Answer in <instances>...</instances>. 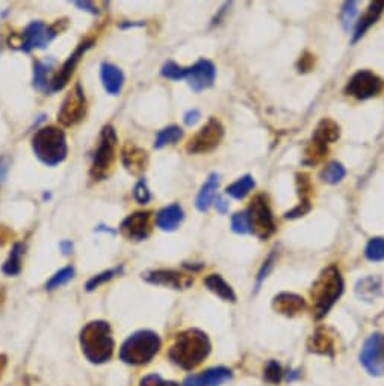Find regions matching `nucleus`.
Here are the masks:
<instances>
[{
	"mask_svg": "<svg viewBox=\"0 0 384 386\" xmlns=\"http://www.w3.org/2000/svg\"><path fill=\"white\" fill-rule=\"evenodd\" d=\"M209 353L210 341L208 335L199 329H190L177 335L168 356L180 368L194 369L208 358Z\"/></svg>",
	"mask_w": 384,
	"mask_h": 386,
	"instance_id": "obj_1",
	"label": "nucleus"
},
{
	"mask_svg": "<svg viewBox=\"0 0 384 386\" xmlns=\"http://www.w3.org/2000/svg\"><path fill=\"white\" fill-rule=\"evenodd\" d=\"M81 349L91 364H105L111 360L115 341L112 329L106 321H91L82 329L79 336Z\"/></svg>",
	"mask_w": 384,
	"mask_h": 386,
	"instance_id": "obj_2",
	"label": "nucleus"
},
{
	"mask_svg": "<svg viewBox=\"0 0 384 386\" xmlns=\"http://www.w3.org/2000/svg\"><path fill=\"white\" fill-rule=\"evenodd\" d=\"M343 292L341 272L334 265L325 268L312 288V305L315 318H323Z\"/></svg>",
	"mask_w": 384,
	"mask_h": 386,
	"instance_id": "obj_3",
	"label": "nucleus"
},
{
	"mask_svg": "<svg viewBox=\"0 0 384 386\" xmlns=\"http://www.w3.org/2000/svg\"><path fill=\"white\" fill-rule=\"evenodd\" d=\"M162 345L159 335L152 330H138L123 343L120 349V359L128 365L148 364Z\"/></svg>",
	"mask_w": 384,
	"mask_h": 386,
	"instance_id": "obj_4",
	"label": "nucleus"
},
{
	"mask_svg": "<svg viewBox=\"0 0 384 386\" xmlns=\"http://www.w3.org/2000/svg\"><path fill=\"white\" fill-rule=\"evenodd\" d=\"M32 150L46 165L54 167L61 164L62 161H65L68 153L64 130L54 126L40 129L32 138Z\"/></svg>",
	"mask_w": 384,
	"mask_h": 386,
	"instance_id": "obj_5",
	"label": "nucleus"
},
{
	"mask_svg": "<svg viewBox=\"0 0 384 386\" xmlns=\"http://www.w3.org/2000/svg\"><path fill=\"white\" fill-rule=\"evenodd\" d=\"M117 149V134L112 126H105L101 129L100 140L96 152L92 156V164L90 174L94 181H103L111 173L115 162Z\"/></svg>",
	"mask_w": 384,
	"mask_h": 386,
	"instance_id": "obj_6",
	"label": "nucleus"
},
{
	"mask_svg": "<svg viewBox=\"0 0 384 386\" xmlns=\"http://www.w3.org/2000/svg\"><path fill=\"white\" fill-rule=\"evenodd\" d=\"M247 215L250 221V230H252L256 236L261 239H266L276 232V223H274L268 202H266L263 196H257L253 199Z\"/></svg>",
	"mask_w": 384,
	"mask_h": 386,
	"instance_id": "obj_7",
	"label": "nucleus"
},
{
	"mask_svg": "<svg viewBox=\"0 0 384 386\" xmlns=\"http://www.w3.org/2000/svg\"><path fill=\"white\" fill-rule=\"evenodd\" d=\"M224 136V128L216 119H210L203 126L199 134H195L186 145V150L190 153H208L216 149Z\"/></svg>",
	"mask_w": 384,
	"mask_h": 386,
	"instance_id": "obj_8",
	"label": "nucleus"
},
{
	"mask_svg": "<svg viewBox=\"0 0 384 386\" xmlns=\"http://www.w3.org/2000/svg\"><path fill=\"white\" fill-rule=\"evenodd\" d=\"M86 99L81 83H76L74 88L68 92L61 110L58 112V121L64 126H73L85 117Z\"/></svg>",
	"mask_w": 384,
	"mask_h": 386,
	"instance_id": "obj_9",
	"label": "nucleus"
},
{
	"mask_svg": "<svg viewBox=\"0 0 384 386\" xmlns=\"http://www.w3.org/2000/svg\"><path fill=\"white\" fill-rule=\"evenodd\" d=\"M58 25L47 26L43 21H34L21 34L20 49L23 52H30L34 49H44L54 37L58 35Z\"/></svg>",
	"mask_w": 384,
	"mask_h": 386,
	"instance_id": "obj_10",
	"label": "nucleus"
},
{
	"mask_svg": "<svg viewBox=\"0 0 384 386\" xmlns=\"http://www.w3.org/2000/svg\"><path fill=\"white\" fill-rule=\"evenodd\" d=\"M360 362L370 374H384V335L375 334L367 338L360 353Z\"/></svg>",
	"mask_w": 384,
	"mask_h": 386,
	"instance_id": "obj_11",
	"label": "nucleus"
},
{
	"mask_svg": "<svg viewBox=\"0 0 384 386\" xmlns=\"http://www.w3.org/2000/svg\"><path fill=\"white\" fill-rule=\"evenodd\" d=\"M383 88L384 82L377 74L367 70H362L351 77V81L347 85V92L352 97L365 100L380 94Z\"/></svg>",
	"mask_w": 384,
	"mask_h": 386,
	"instance_id": "obj_12",
	"label": "nucleus"
},
{
	"mask_svg": "<svg viewBox=\"0 0 384 386\" xmlns=\"http://www.w3.org/2000/svg\"><path fill=\"white\" fill-rule=\"evenodd\" d=\"M120 232L128 239L143 241L152 232V212H135L124 219Z\"/></svg>",
	"mask_w": 384,
	"mask_h": 386,
	"instance_id": "obj_13",
	"label": "nucleus"
},
{
	"mask_svg": "<svg viewBox=\"0 0 384 386\" xmlns=\"http://www.w3.org/2000/svg\"><path fill=\"white\" fill-rule=\"evenodd\" d=\"M92 44H94L92 40H86V41H83V43L77 45V49L73 52V55L68 57V59L59 68V72L54 74V77L50 81V90L49 91H59V90L65 87V85L70 81V77H72V74L74 72L76 65L79 64L81 58L83 57V53L88 50Z\"/></svg>",
	"mask_w": 384,
	"mask_h": 386,
	"instance_id": "obj_14",
	"label": "nucleus"
},
{
	"mask_svg": "<svg viewBox=\"0 0 384 386\" xmlns=\"http://www.w3.org/2000/svg\"><path fill=\"white\" fill-rule=\"evenodd\" d=\"M215 65L210 61L201 59L197 64L188 68L186 81L194 91H203L209 87H212L215 81Z\"/></svg>",
	"mask_w": 384,
	"mask_h": 386,
	"instance_id": "obj_15",
	"label": "nucleus"
},
{
	"mask_svg": "<svg viewBox=\"0 0 384 386\" xmlns=\"http://www.w3.org/2000/svg\"><path fill=\"white\" fill-rule=\"evenodd\" d=\"M143 279L153 285H163L174 290H185L191 287L194 279L191 276L182 274L176 270H156V272H148L143 274Z\"/></svg>",
	"mask_w": 384,
	"mask_h": 386,
	"instance_id": "obj_16",
	"label": "nucleus"
},
{
	"mask_svg": "<svg viewBox=\"0 0 384 386\" xmlns=\"http://www.w3.org/2000/svg\"><path fill=\"white\" fill-rule=\"evenodd\" d=\"M272 307L276 309L279 314H283L286 316H294L304 311L305 302L300 296L291 294V292H283V294H279L276 298H274Z\"/></svg>",
	"mask_w": 384,
	"mask_h": 386,
	"instance_id": "obj_17",
	"label": "nucleus"
},
{
	"mask_svg": "<svg viewBox=\"0 0 384 386\" xmlns=\"http://www.w3.org/2000/svg\"><path fill=\"white\" fill-rule=\"evenodd\" d=\"M100 76H101V82H103V87L109 94L112 96L119 94L124 82V74L120 68L114 64L103 63L100 68Z\"/></svg>",
	"mask_w": 384,
	"mask_h": 386,
	"instance_id": "obj_18",
	"label": "nucleus"
},
{
	"mask_svg": "<svg viewBox=\"0 0 384 386\" xmlns=\"http://www.w3.org/2000/svg\"><path fill=\"white\" fill-rule=\"evenodd\" d=\"M121 159L123 165L126 167L128 172L133 176H139L147 167V153L138 148H132V145H128V148L123 150Z\"/></svg>",
	"mask_w": 384,
	"mask_h": 386,
	"instance_id": "obj_19",
	"label": "nucleus"
},
{
	"mask_svg": "<svg viewBox=\"0 0 384 386\" xmlns=\"http://www.w3.org/2000/svg\"><path fill=\"white\" fill-rule=\"evenodd\" d=\"M296 182H299V194L301 197L300 205L294 207L291 212L286 214V219H296L303 217L305 212L310 211V194H312V187L309 182V177L305 174H296Z\"/></svg>",
	"mask_w": 384,
	"mask_h": 386,
	"instance_id": "obj_20",
	"label": "nucleus"
},
{
	"mask_svg": "<svg viewBox=\"0 0 384 386\" xmlns=\"http://www.w3.org/2000/svg\"><path fill=\"white\" fill-rule=\"evenodd\" d=\"M218 185H219V176L216 173H212L208 177L206 183L203 185L200 192H199L197 202H195V206H197L199 211L206 212L210 207V205L214 203Z\"/></svg>",
	"mask_w": 384,
	"mask_h": 386,
	"instance_id": "obj_21",
	"label": "nucleus"
},
{
	"mask_svg": "<svg viewBox=\"0 0 384 386\" xmlns=\"http://www.w3.org/2000/svg\"><path fill=\"white\" fill-rule=\"evenodd\" d=\"M183 221V210L179 205H171L163 207L158 214V226L162 230H176L180 223Z\"/></svg>",
	"mask_w": 384,
	"mask_h": 386,
	"instance_id": "obj_22",
	"label": "nucleus"
},
{
	"mask_svg": "<svg viewBox=\"0 0 384 386\" xmlns=\"http://www.w3.org/2000/svg\"><path fill=\"white\" fill-rule=\"evenodd\" d=\"M383 8H384V2H374V3L370 5V8H367L366 14H365L363 17L360 19L358 23H357L356 34H354V40H352V41L356 43L357 40H360V38H362V37L365 35L366 30L370 29V28L374 25V23L378 20L380 14H381V11H383Z\"/></svg>",
	"mask_w": 384,
	"mask_h": 386,
	"instance_id": "obj_23",
	"label": "nucleus"
},
{
	"mask_svg": "<svg viewBox=\"0 0 384 386\" xmlns=\"http://www.w3.org/2000/svg\"><path fill=\"white\" fill-rule=\"evenodd\" d=\"M205 285L209 291H212L214 294H216L219 298L225 300V302H234L236 296L232 290V287L227 283L219 274H210L205 279Z\"/></svg>",
	"mask_w": 384,
	"mask_h": 386,
	"instance_id": "obj_24",
	"label": "nucleus"
},
{
	"mask_svg": "<svg viewBox=\"0 0 384 386\" xmlns=\"http://www.w3.org/2000/svg\"><path fill=\"white\" fill-rule=\"evenodd\" d=\"M334 341L325 329H319L309 339V350L319 354H333Z\"/></svg>",
	"mask_w": 384,
	"mask_h": 386,
	"instance_id": "obj_25",
	"label": "nucleus"
},
{
	"mask_svg": "<svg viewBox=\"0 0 384 386\" xmlns=\"http://www.w3.org/2000/svg\"><path fill=\"white\" fill-rule=\"evenodd\" d=\"M356 292L360 298L371 302V300L377 298L381 292V279L380 277L370 276L365 277L363 281H360L356 287Z\"/></svg>",
	"mask_w": 384,
	"mask_h": 386,
	"instance_id": "obj_26",
	"label": "nucleus"
},
{
	"mask_svg": "<svg viewBox=\"0 0 384 386\" xmlns=\"http://www.w3.org/2000/svg\"><path fill=\"white\" fill-rule=\"evenodd\" d=\"M25 254V244L15 243L11 249L10 256L2 267V272L8 276H17L21 272V258Z\"/></svg>",
	"mask_w": 384,
	"mask_h": 386,
	"instance_id": "obj_27",
	"label": "nucleus"
},
{
	"mask_svg": "<svg viewBox=\"0 0 384 386\" xmlns=\"http://www.w3.org/2000/svg\"><path fill=\"white\" fill-rule=\"evenodd\" d=\"M199 379L201 386H219L232 379V372L229 368H224V367L210 368L201 376H199Z\"/></svg>",
	"mask_w": 384,
	"mask_h": 386,
	"instance_id": "obj_28",
	"label": "nucleus"
},
{
	"mask_svg": "<svg viewBox=\"0 0 384 386\" xmlns=\"http://www.w3.org/2000/svg\"><path fill=\"white\" fill-rule=\"evenodd\" d=\"M339 135H341L339 126L336 125L333 120L325 119L318 125L313 138H315V140H318V141H323V143L328 144V143H333V141L338 140Z\"/></svg>",
	"mask_w": 384,
	"mask_h": 386,
	"instance_id": "obj_29",
	"label": "nucleus"
},
{
	"mask_svg": "<svg viewBox=\"0 0 384 386\" xmlns=\"http://www.w3.org/2000/svg\"><path fill=\"white\" fill-rule=\"evenodd\" d=\"M327 156V144L323 141H318L313 138L309 143L307 149L304 152V164L305 165H315Z\"/></svg>",
	"mask_w": 384,
	"mask_h": 386,
	"instance_id": "obj_30",
	"label": "nucleus"
},
{
	"mask_svg": "<svg viewBox=\"0 0 384 386\" xmlns=\"http://www.w3.org/2000/svg\"><path fill=\"white\" fill-rule=\"evenodd\" d=\"M253 188H254L253 177L252 176H244V177H241L239 181L232 183L229 188H227V194L234 197V199H244Z\"/></svg>",
	"mask_w": 384,
	"mask_h": 386,
	"instance_id": "obj_31",
	"label": "nucleus"
},
{
	"mask_svg": "<svg viewBox=\"0 0 384 386\" xmlns=\"http://www.w3.org/2000/svg\"><path fill=\"white\" fill-rule=\"evenodd\" d=\"M182 136H183L182 129H180L179 126H170L167 129L161 130V132L158 134V136H156L154 148L156 149H162V148H165L167 144H172V143L179 141Z\"/></svg>",
	"mask_w": 384,
	"mask_h": 386,
	"instance_id": "obj_32",
	"label": "nucleus"
},
{
	"mask_svg": "<svg viewBox=\"0 0 384 386\" xmlns=\"http://www.w3.org/2000/svg\"><path fill=\"white\" fill-rule=\"evenodd\" d=\"M73 277H74V268H73V267L62 268V270H59L58 273H54V274L50 277V281L46 283V290H47V291L57 290V288L62 287V285L68 283L70 281L73 279Z\"/></svg>",
	"mask_w": 384,
	"mask_h": 386,
	"instance_id": "obj_33",
	"label": "nucleus"
},
{
	"mask_svg": "<svg viewBox=\"0 0 384 386\" xmlns=\"http://www.w3.org/2000/svg\"><path fill=\"white\" fill-rule=\"evenodd\" d=\"M121 273H123V267H117V268L106 270V272L91 277V279H90L88 282H86V287H85V288H86V291L91 292V291H94L96 288H99L100 285H103V283H106V282H109V281H112L115 276H119V274H121Z\"/></svg>",
	"mask_w": 384,
	"mask_h": 386,
	"instance_id": "obj_34",
	"label": "nucleus"
},
{
	"mask_svg": "<svg viewBox=\"0 0 384 386\" xmlns=\"http://www.w3.org/2000/svg\"><path fill=\"white\" fill-rule=\"evenodd\" d=\"M345 174H347V172H345L342 164H339V162H332V164H328L323 172H321V179L327 183H338L343 179Z\"/></svg>",
	"mask_w": 384,
	"mask_h": 386,
	"instance_id": "obj_35",
	"label": "nucleus"
},
{
	"mask_svg": "<svg viewBox=\"0 0 384 386\" xmlns=\"http://www.w3.org/2000/svg\"><path fill=\"white\" fill-rule=\"evenodd\" d=\"M366 258L374 262L384 261V238H374L366 245Z\"/></svg>",
	"mask_w": 384,
	"mask_h": 386,
	"instance_id": "obj_36",
	"label": "nucleus"
},
{
	"mask_svg": "<svg viewBox=\"0 0 384 386\" xmlns=\"http://www.w3.org/2000/svg\"><path fill=\"white\" fill-rule=\"evenodd\" d=\"M47 72L49 67H46L40 61L34 64V87L38 90H50V82L47 81Z\"/></svg>",
	"mask_w": 384,
	"mask_h": 386,
	"instance_id": "obj_37",
	"label": "nucleus"
},
{
	"mask_svg": "<svg viewBox=\"0 0 384 386\" xmlns=\"http://www.w3.org/2000/svg\"><path fill=\"white\" fill-rule=\"evenodd\" d=\"M161 73H162L163 77H168V79L180 81V79H186L188 68L180 67L176 63H172V61H170V63H167L165 65L162 67V72Z\"/></svg>",
	"mask_w": 384,
	"mask_h": 386,
	"instance_id": "obj_38",
	"label": "nucleus"
},
{
	"mask_svg": "<svg viewBox=\"0 0 384 386\" xmlns=\"http://www.w3.org/2000/svg\"><path fill=\"white\" fill-rule=\"evenodd\" d=\"M232 227L236 234H248L250 232V221L247 212H238L233 215L232 219Z\"/></svg>",
	"mask_w": 384,
	"mask_h": 386,
	"instance_id": "obj_39",
	"label": "nucleus"
},
{
	"mask_svg": "<svg viewBox=\"0 0 384 386\" xmlns=\"http://www.w3.org/2000/svg\"><path fill=\"white\" fill-rule=\"evenodd\" d=\"M283 377V372H281V367L277 364L276 360L268 362V365L265 368V380L270 383H279Z\"/></svg>",
	"mask_w": 384,
	"mask_h": 386,
	"instance_id": "obj_40",
	"label": "nucleus"
},
{
	"mask_svg": "<svg viewBox=\"0 0 384 386\" xmlns=\"http://www.w3.org/2000/svg\"><path fill=\"white\" fill-rule=\"evenodd\" d=\"M133 196H135L137 202L141 203V205H145V203L150 202L152 194H150V191H148V188H147L145 181L141 179V181L137 183L135 190H133Z\"/></svg>",
	"mask_w": 384,
	"mask_h": 386,
	"instance_id": "obj_41",
	"label": "nucleus"
},
{
	"mask_svg": "<svg viewBox=\"0 0 384 386\" xmlns=\"http://www.w3.org/2000/svg\"><path fill=\"white\" fill-rule=\"evenodd\" d=\"M139 386H179L174 382H167L163 380L161 376L158 374H148L145 377H143L139 382Z\"/></svg>",
	"mask_w": 384,
	"mask_h": 386,
	"instance_id": "obj_42",
	"label": "nucleus"
},
{
	"mask_svg": "<svg viewBox=\"0 0 384 386\" xmlns=\"http://www.w3.org/2000/svg\"><path fill=\"white\" fill-rule=\"evenodd\" d=\"M357 3L356 2H347L343 5V15H342V20H343V26L345 29H350L352 20H354L356 14H357Z\"/></svg>",
	"mask_w": 384,
	"mask_h": 386,
	"instance_id": "obj_43",
	"label": "nucleus"
},
{
	"mask_svg": "<svg viewBox=\"0 0 384 386\" xmlns=\"http://www.w3.org/2000/svg\"><path fill=\"white\" fill-rule=\"evenodd\" d=\"M272 261H274V256H271L268 261L265 262V265L262 267L261 273H259V277H257V288H256V290H259V287H261V283L263 282V279L266 277V274L270 273V270L272 268Z\"/></svg>",
	"mask_w": 384,
	"mask_h": 386,
	"instance_id": "obj_44",
	"label": "nucleus"
},
{
	"mask_svg": "<svg viewBox=\"0 0 384 386\" xmlns=\"http://www.w3.org/2000/svg\"><path fill=\"white\" fill-rule=\"evenodd\" d=\"M8 170H10V159L2 156L0 158V182L5 181V177L8 176Z\"/></svg>",
	"mask_w": 384,
	"mask_h": 386,
	"instance_id": "obj_45",
	"label": "nucleus"
},
{
	"mask_svg": "<svg viewBox=\"0 0 384 386\" xmlns=\"http://www.w3.org/2000/svg\"><path fill=\"white\" fill-rule=\"evenodd\" d=\"M199 119H200V112L194 110V111H190L185 115V123L188 126H192L199 121Z\"/></svg>",
	"mask_w": 384,
	"mask_h": 386,
	"instance_id": "obj_46",
	"label": "nucleus"
},
{
	"mask_svg": "<svg viewBox=\"0 0 384 386\" xmlns=\"http://www.w3.org/2000/svg\"><path fill=\"white\" fill-rule=\"evenodd\" d=\"M215 206H216V210H218L219 212H221V214H224V212L229 211V203H227L223 197L216 199V203H215Z\"/></svg>",
	"mask_w": 384,
	"mask_h": 386,
	"instance_id": "obj_47",
	"label": "nucleus"
},
{
	"mask_svg": "<svg viewBox=\"0 0 384 386\" xmlns=\"http://www.w3.org/2000/svg\"><path fill=\"white\" fill-rule=\"evenodd\" d=\"M74 5H76V6H79V8H85L86 11H90V12H92V14H99L97 8L94 6L91 2H76Z\"/></svg>",
	"mask_w": 384,
	"mask_h": 386,
	"instance_id": "obj_48",
	"label": "nucleus"
},
{
	"mask_svg": "<svg viewBox=\"0 0 384 386\" xmlns=\"http://www.w3.org/2000/svg\"><path fill=\"white\" fill-rule=\"evenodd\" d=\"M182 386H201L200 383V379H199V376H191V377H188V379L183 382Z\"/></svg>",
	"mask_w": 384,
	"mask_h": 386,
	"instance_id": "obj_49",
	"label": "nucleus"
},
{
	"mask_svg": "<svg viewBox=\"0 0 384 386\" xmlns=\"http://www.w3.org/2000/svg\"><path fill=\"white\" fill-rule=\"evenodd\" d=\"M59 247H61V250L64 252V254L73 253V244H72V241H62Z\"/></svg>",
	"mask_w": 384,
	"mask_h": 386,
	"instance_id": "obj_50",
	"label": "nucleus"
},
{
	"mask_svg": "<svg viewBox=\"0 0 384 386\" xmlns=\"http://www.w3.org/2000/svg\"><path fill=\"white\" fill-rule=\"evenodd\" d=\"M5 367H6V358L0 354V376H2V372L5 369Z\"/></svg>",
	"mask_w": 384,
	"mask_h": 386,
	"instance_id": "obj_51",
	"label": "nucleus"
}]
</instances>
